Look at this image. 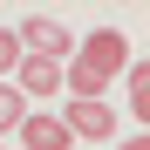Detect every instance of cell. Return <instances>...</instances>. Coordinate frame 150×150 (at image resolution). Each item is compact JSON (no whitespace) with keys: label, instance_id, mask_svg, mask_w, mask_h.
<instances>
[{"label":"cell","instance_id":"1","mask_svg":"<svg viewBox=\"0 0 150 150\" xmlns=\"http://www.w3.org/2000/svg\"><path fill=\"white\" fill-rule=\"evenodd\" d=\"M75 62H82L89 75H103V82H116V75L130 68L137 55H130V41H123L116 28H89L82 41H75Z\"/></svg>","mask_w":150,"mask_h":150},{"label":"cell","instance_id":"2","mask_svg":"<svg viewBox=\"0 0 150 150\" xmlns=\"http://www.w3.org/2000/svg\"><path fill=\"white\" fill-rule=\"evenodd\" d=\"M14 41H21V55H41V62H75V34L62 28L55 14H28L14 28Z\"/></svg>","mask_w":150,"mask_h":150},{"label":"cell","instance_id":"3","mask_svg":"<svg viewBox=\"0 0 150 150\" xmlns=\"http://www.w3.org/2000/svg\"><path fill=\"white\" fill-rule=\"evenodd\" d=\"M7 82H14L21 96H28V103H34V96H62V62H41V55H21V68L7 75Z\"/></svg>","mask_w":150,"mask_h":150},{"label":"cell","instance_id":"4","mask_svg":"<svg viewBox=\"0 0 150 150\" xmlns=\"http://www.w3.org/2000/svg\"><path fill=\"white\" fill-rule=\"evenodd\" d=\"M62 130L68 137H116V109L109 103H68L62 109Z\"/></svg>","mask_w":150,"mask_h":150},{"label":"cell","instance_id":"5","mask_svg":"<svg viewBox=\"0 0 150 150\" xmlns=\"http://www.w3.org/2000/svg\"><path fill=\"white\" fill-rule=\"evenodd\" d=\"M28 150H75V137L62 130V116H48V109H28V123L14 130Z\"/></svg>","mask_w":150,"mask_h":150},{"label":"cell","instance_id":"6","mask_svg":"<svg viewBox=\"0 0 150 150\" xmlns=\"http://www.w3.org/2000/svg\"><path fill=\"white\" fill-rule=\"evenodd\" d=\"M21 123H28V96H21L14 82H0V143H7Z\"/></svg>","mask_w":150,"mask_h":150},{"label":"cell","instance_id":"7","mask_svg":"<svg viewBox=\"0 0 150 150\" xmlns=\"http://www.w3.org/2000/svg\"><path fill=\"white\" fill-rule=\"evenodd\" d=\"M130 109H137V123H150V68L143 62H130Z\"/></svg>","mask_w":150,"mask_h":150},{"label":"cell","instance_id":"8","mask_svg":"<svg viewBox=\"0 0 150 150\" xmlns=\"http://www.w3.org/2000/svg\"><path fill=\"white\" fill-rule=\"evenodd\" d=\"M21 68V41H14V28H0V82Z\"/></svg>","mask_w":150,"mask_h":150},{"label":"cell","instance_id":"9","mask_svg":"<svg viewBox=\"0 0 150 150\" xmlns=\"http://www.w3.org/2000/svg\"><path fill=\"white\" fill-rule=\"evenodd\" d=\"M116 150H150V143H143V137H123V143H116Z\"/></svg>","mask_w":150,"mask_h":150},{"label":"cell","instance_id":"10","mask_svg":"<svg viewBox=\"0 0 150 150\" xmlns=\"http://www.w3.org/2000/svg\"><path fill=\"white\" fill-rule=\"evenodd\" d=\"M0 150H7V143H0Z\"/></svg>","mask_w":150,"mask_h":150}]
</instances>
